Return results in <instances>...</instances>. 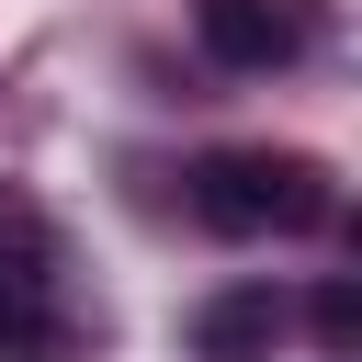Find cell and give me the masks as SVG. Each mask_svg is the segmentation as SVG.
Returning a JSON list of instances; mask_svg holds the SVG:
<instances>
[{
    "mask_svg": "<svg viewBox=\"0 0 362 362\" xmlns=\"http://www.w3.org/2000/svg\"><path fill=\"white\" fill-rule=\"evenodd\" d=\"M192 215L215 238H317L339 215V181L305 147H204L192 158Z\"/></svg>",
    "mask_w": 362,
    "mask_h": 362,
    "instance_id": "1",
    "label": "cell"
},
{
    "mask_svg": "<svg viewBox=\"0 0 362 362\" xmlns=\"http://www.w3.org/2000/svg\"><path fill=\"white\" fill-rule=\"evenodd\" d=\"M79 305L57 294V249L34 204H0V362H68Z\"/></svg>",
    "mask_w": 362,
    "mask_h": 362,
    "instance_id": "2",
    "label": "cell"
},
{
    "mask_svg": "<svg viewBox=\"0 0 362 362\" xmlns=\"http://www.w3.org/2000/svg\"><path fill=\"white\" fill-rule=\"evenodd\" d=\"M192 34H204L215 68H283V57H305V23L283 0H192Z\"/></svg>",
    "mask_w": 362,
    "mask_h": 362,
    "instance_id": "3",
    "label": "cell"
},
{
    "mask_svg": "<svg viewBox=\"0 0 362 362\" xmlns=\"http://www.w3.org/2000/svg\"><path fill=\"white\" fill-rule=\"evenodd\" d=\"M272 339H283V294L272 283H226V294L192 305V362H272Z\"/></svg>",
    "mask_w": 362,
    "mask_h": 362,
    "instance_id": "4",
    "label": "cell"
},
{
    "mask_svg": "<svg viewBox=\"0 0 362 362\" xmlns=\"http://www.w3.org/2000/svg\"><path fill=\"white\" fill-rule=\"evenodd\" d=\"M317 339H328V351L362 339V294H351V283H317Z\"/></svg>",
    "mask_w": 362,
    "mask_h": 362,
    "instance_id": "5",
    "label": "cell"
},
{
    "mask_svg": "<svg viewBox=\"0 0 362 362\" xmlns=\"http://www.w3.org/2000/svg\"><path fill=\"white\" fill-rule=\"evenodd\" d=\"M328 362H351V351H328Z\"/></svg>",
    "mask_w": 362,
    "mask_h": 362,
    "instance_id": "6",
    "label": "cell"
}]
</instances>
